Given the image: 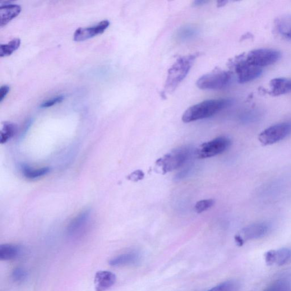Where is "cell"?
I'll list each match as a JSON object with an SVG mask.
<instances>
[{
	"instance_id": "obj_1",
	"label": "cell",
	"mask_w": 291,
	"mask_h": 291,
	"mask_svg": "<svg viewBox=\"0 0 291 291\" xmlns=\"http://www.w3.org/2000/svg\"><path fill=\"white\" fill-rule=\"evenodd\" d=\"M232 101L226 99L209 100L192 106L185 112L182 116L184 122L188 123L206 118L229 107Z\"/></svg>"
},
{
	"instance_id": "obj_2",
	"label": "cell",
	"mask_w": 291,
	"mask_h": 291,
	"mask_svg": "<svg viewBox=\"0 0 291 291\" xmlns=\"http://www.w3.org/2000/svg\"><path fill=\"white\" fill-rule=\"evenodd\" d=\"M197 54L186 55L179 58L168 71L164 90L168 93H172L181 84L190 71Z\"/></svg>"
},
{
	"instance_id": "obj_3",
	"label": "cell",
	"mask_w": 291,
	"mask_h": 291,
	"mask_svg": "<svg viewBox=\"0 0 291 291\" xmlns=\"http://www.w3.org/2000/svg\"><path fill=\"white\" fill-rule=\"evenodd\" d=\"M196 149L191 146H183L176 148L156 161L163 174L173 172L186 164L192 157L195 156Z\"/></svg>"
},
{
	"instance_id": "obj_4",
	"label": "cell",
	"mask_w": 291,
	"mask_h": 291,
	"mask_svg": "<svg viewBox=\"0 0 291 291\" xmlns=\"http://www.w3.org/2000/svg\"><path fill=\"white\" fill-rule=\"evenodd\" d=\"M231 80V72L216 70L198 78L196 85L198 89L203 90H219L227 87Z\"/></svg>"
},
{
	"instance_id": "obj_5",
	"label": "cell",
	"mask_w": 291,
	"mask_h": 291,
	"mask_svg": "<svg viewBox=\"0 0 291 291\" xmlns=\"http://www.w3.org/2000/svg\"><path fill=\"white\" fill-rule=\"evenodd\" d=\"M291 135V122H284L274 124L260 133L259 141L263 145L276 144Z\"/></svg>"
},
{
	"instance_id": "obj_6",
	"label": "cell",
	"mask_w": 291,
	"mask_h": 291,
	"mask_svg": "<svg viewBox=\"0 0 291 291\" xmlns=\"http://www.w3.org/2000/svg\"><path fill=\"white\" fill-rule=\"evenodd\" d=\"M231 144L232 142L227 137L216 138L198 147L195 151V157L198 159H205L219 155L227 150Z\"/></svg>"
},
{
	"instance_id": "obj_7",
	"label": "cell",
	"mask_w": 291,
	"mask_h": 291,
	"mask_svg": "<svg viewBox=\"0 0 291 291\" xmlns=\"http://www.w3.org/2000/svg\"><path fill=\"white\" fill-rule=\"evenodd\" d=\"M281 55V53L277 50L261 49L249 52L245 58L252 65L262 68L278 62Z\"/></svg>"
},
{
	"instance_id": "obj_8",
	"label": "cell",
	"mask_w": 291,
	"mask_h": 291,
	"mask_svg": "<svg viewBox=\"0 0 291 291\" xmlns=\"http://www.w3.org/2000/svg\"><path fill=\"white\" fill-rule=\"evenodd\" d=\"M235 71L240 83L250 82L260 77L262 73L261 68L252 65L246 58L240 56L234 62Z\"/></svg>"
},
{
	"instance_id": "obj_9",
	"label": "cell",
	"mask_w": 291,
	"mask_h": 291,
	"mask_svg": "<svg viewBox=\"0 0 291 291\" xmlns=\"http://www.w3.org/2000/svg\"><path fill=\"white\" fill-rule=\"evenodd\" d=\"M271 225L267 222H260L244 228L239 234L244 242L265 237L270 232Z\"/></svg>"
},
{
	"instance_id": "obj_10",
	"label": "cell",
	"mask_w": 291,
	"mask_h": 291,
	"mask_svg": "<svg viewBox=\"0 0 291 291\" xmlns=\"http://www.w3.org/2000/svg\"><path fill=\"white\" fill-rule=\"evenodd\" d=\"M91 211H83L77 215L69 224L67 233L69 237L76 238L84 233L90 219Z\"/></svg>"
},
{
	"instance_id": "obj_11",
	"label": "cell",
	"mask_w": 291,
	"mask_h": 291,
	"mask_svg": "<svg viewBox=\"0 0 291 291\" xmlns=\"http://www.w3.org/2000/svg\"><path fill=\"white\" fill-rule=\"evenodd\" d=\"M110 25L108 20L101 21L96 25L89 27H80L77 29L73 35L74 40L84 41L93 38L95 36L104 33Z\"/></svg>"
},
{
	"instance_id": "obj_12",
	"label": "cell",
	"mask_w": 291,
	"mask_h": 291,
	"mask_svg": "<svg viewBox=\"0 0 291 291\" xmlns=\"http://www.w3.org/2000/svg\"><path fill=\"white\" fill-rule=\"evenodd\" d=\"M116 281V276L112 272L100 271L96 272L94 283L96 291H105L113 286Z\"/></svg>"
},
{
	"instance_id": "obj_13",
	"label": "cell",
	"mask_w": 291,
	"mask_h": 291,
	"mask_svg": "<svg viewBox=\"0 0 291 291\" xmlns=\"http://www.w3.org/2000/svg\"><path fill=\"white\" fill-rule=\"evenodd\" d=\"M24 254V248L17 244H3L0 246V260L2 261L16 260Z\"/></svg>"
},
{
	"instance_id": "obj_14",
	"label": "cell",
	"mask_w": 291,
	"mask_h": 291,
	"mask_svg": "<svg viewBox=\"0 0 291 291\" xmlns=\"http://www.w3.org/2000/svg\"><path fill=\"white\" fill-rule=\"evenodd\" d=\"M21 8L18 5L8 4L0 7V26L3 27L19 15Z\"/></svg>"
},
{
	"instance_id": "obj_15",
	"label": "cell",
	"mask_w": 291,
	"mask_h": 291,
	"mask_svg": "<svg viewBox=\"0 0 291 291\" xmlns=\"http://www.w3.org/2000/svg\"><path fill=\"white\" fill-rule=\"evenodd\" d=\"M140 255L136 252H129L115 257L109 262L113 267H121L135 265L140 260Z\"/></svg>"
},
{
	"instance_id": "obj_16",
	"label": "cell",
	"mask_w": 291,
	"mask_h": 291,
	"mask_svg": "<svg viewBox=\"0 0 291 291\" xmlns=\"http://www.w3.org/2000/svg\"><path fill=\"white\" fill-rule=\"evenodd\" d=\"M271 94L274 96L283 95L291 92V79L279 77L270 82Z\"/></svg>"
},
{
	"instance_id": "obj_17",
	"label": "cell",
	"mask_w": 291,
	"mask_h": 291,
	"mask_svg": "<svg viewBox=\"0 0 291 291\" xmlns=\"http://www.w3.org/2000/svg\"><path fill=\"white\" fill-rule=\"evenodd\" d=\"M276 25L279 33L286 38L291 39V16H282L278 18Z\"/></svg>"
},
{
	"instance_id": "obj_18",
	"label": "cell",
	"mask_w": 291,
	"mask_h": 291,
	"mask_svg": "<svg viewBox=\"0 0 291 291\" xmlns=\"http://www.w3.org/2000/svg\"><path fill=\"white\" fill-rule=\"evenodd\" d=\"M21 40L19 38H15L12 40L7 44L0 46V57H5L9 56L20 48Z\"/></svg>"
},
{
	"instance_id": "obj_19",
	"label": "cell",
	"mask_w": 291,
	"mask_h": 291,
	"mask_svg": "<svg viewBox=\"0 0 291 291\" xmlns=\"http://www.w3.org/2000/svg\"><path fill=\"white\" fill-rule=\"evenodd\" d=\"M17 127L15 124L8 122L5 123L1 131L0 143L2 144H6L15 135Z\"/></svg>"
},
{
	"instance_id": "obj_20",
	"label": "cell",
	"mask_w": 291,
	"mask_h": 291,
	"mask_svg": "<svg viewBox=\"0 0 291 291\" xmlns=\"http://www.w3.org/2000/svg\"><path fill=\"white\" fill-rule=\"evenodd\" d=\"M291 260V249L284 247L275 250V265L282 266Z\"/></svg>"
},
{
	"instance_id": "obj_21",
	"label": "cell",
	"mask_w": 291,
	"mask_h": 291,
	"mask_svg": "<svg viewBox=\"0 0 291 291\" xmlns=\"http://www.w3.org/2000/svg\"><path fill=\"white\" fill-rule=\"evenodd\" d=\"M50 172L49 168H44L38 169H34L27 167H24L22 169L23 174L24 176L30 179H35L45 176Z\"/></svg>"
},
{
	"instance_id": "obj_22",
	"label": "cell",
	"mask_w": 291,
	"mask_h": 291,
	"mask_svg": "<svg viewBox=\"0 0 291 291\" xmlns=\"http://www.w3.org/2000/svg\"><path fill=\"white\" fill-rule=\"evenodd\" d=\"M239 288L238 281L232 280L225 281L207 291H237Z\"/></svg>"
},
{
	"instance_id": "obj_23",
	"label": "cell",
	"mask_w": 291,
	"mask_h": 291,
	"mask_svg": "<svg viewBox=\"0 0 291 291\" xmlns=\"http://www.w3.org/2000/svg\"><path fill=\"white\" fill-rule=\"evenodd\" d=\"M12 276L14 281L16 282H23L27 279L28 273L24 268L18 267L13 270Z\"/></svg>"
},
{
	"instance_id": "obj_24",
	"label": "cell",
	"mask_w": 291,
	"mask_h": 291,
	"mask_svg": "<svg viewBox=\"0 0 291 291\" xmlns=\"http://www.w3.org/2000/svg\"><path fill=\"white\" fill-rule=\"evenodd\" d=\"M214 199L203 200L198 201L195 205V211L198 214H201L211 209L215 204Z\"/></svg>"
},
{
	"instance_id": "obj_25",
	"label": "cell",
	"mask_w": 291,
	"mask_h": 291,
	"mask_svg": "<svg viewBox=\"0 0 291 291\" xmlns=\"http://www.w3.org/2000/svg\"><path fill=\"white\" fill-rule=\"evenodd\" d=\"M265 291H290V286L288 281H278Z\"/></svg>"
},
{
	"instance_id": "obj_26",
	"label": "cell",
	"mask_w": 291,
	"mask_h": 291,
	"mask_svg": "<svg viewBox=\"0 0 291 291\" xmlns=\"http://www.w3.org/2000/svg\"><path fill=\"white\" fill-rule=\"evenodd\" d=\"M64 99V96L63 95L58 96L48 101H45L43 104L41 105V108H49L52 107V106L61 103Z\"/></svg>"
},
{
	"instance_id": "obj_27",
	"label": "cell",
	"mask_w": 291,
	"mask_h": 291,
	"mask_svg": "<svg viewBox=\"0 0 291 291\" xmlns=\"http://www.w3.org/2000/svg\"><path fill=\"white\" fill-rule=\"evenodd\" d=\"M193 165L189 166V167L187 168L186 169L182 170L181 172H179L176 176L175 177V181H181V180L186 178L189 177L192 173L193 172Z\"/></svg>"
},
{
	"instance_id": "obj_28",
	"label": "cell",
	"mask_w": 291,
	"mask_h": 291,
	"mask_svg": "<svg viewBox=\"0 0 291 291\" xmlns=\"http://www.w3.org/2000/svg\"><path fill=\"white\" fill-rule=\"evenodd\" d=\"M145 177V174L142 170H136L130 175H128V179L133 182L141 181Z\"/></svg>"
},
{
	"instance_id": "obj_29",
	"label": "cell",
	"mask_w": 291,
	"mask_h": 291,
	"mask_svg": "<svg viewBox=\"0 0 291 291\" xmlns=\"http://www.w3.org/2000/svg\"><path fill=\"white\" fill-rule=\"evenodd\" d=\"M264 256L267 266H271L275 265V250L267 252Z\"/></svg>"
},
{
	"instance_id": "obj_30",
	"label": "cell",
	"mask_w": 291,
	"mask_h": 291,
	"mask_svg": "<svg viewBox=\"0 0 291 291\" xmlns=\"http://www.w3.org/2000/svg\"><path fill=\"white\" fill-rule=\"evenodd\" d=\"M10 91V88L8 86H3L0 89V102H2L3 100L6 98L7 94Z\"/></svg>"
},
{
	"instance_id": "obj_31",
	"label": "cell",
	"mask_w": 291,
	"mask_h": 291,
	"mask_svg": "<svg viewBox=\"0 0 291 291\" xmlns=\"http://www.w3.org/2000/svg\"><path fill=\"white\" fill-rule=\"evenodd\" d=\"M235 240L239 246H242L243 245V244L244 243V241L242 239V238L241 237H240V235L239 234L235 235Z\"/></svg>"
},
{
	"instance_id": "obj_32",
	"label": "cell",
	"mask_w": 291,
	"mask_h": 291,
	"mask_svg": "<svg viewBox=\"0 0 291 291\" xmlns=\"http://www.w3.org/2000/svg\"><path fill=\"white\" fill-rule=\"evenodd\" d=\"M207 3V2L206 1H202V0H200V1L194 2L193 4L194 7H198L202 6V5H204Z\"/></svg>"
},
{
	"instance_id": "obj_33",
	"label": "cell",
	"mask_w": 291,
	"mask_h": 291,
	"mask_svg": "<svg viewBox=\"0 0 291 291\" xmlns=\"http://www.w3.org/2000/svg\"><path fill=\"white\" fill-rule=\"evenodd\" d=\"M227 3V2L226 1H219L218 2V7H222L225 6V5Z\"/></svg>"
}]
</instances>
